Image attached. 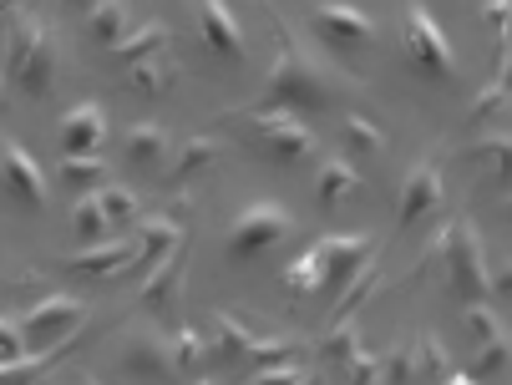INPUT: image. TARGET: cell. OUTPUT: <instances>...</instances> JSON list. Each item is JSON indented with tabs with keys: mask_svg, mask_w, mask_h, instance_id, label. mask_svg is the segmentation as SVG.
<instances>
[{
	"mask_svg": "<svg viewBox=\"0 0 512 385\" xmlns=\"http://www.w3.org/2000/svg\"><path fill=\"white\" fill-rule=\"evenodd\" d=\"M295 234V213L284 203H249L229 228V259H254Z\"/></svg>",
	"mask_w": 512,
	"mask_h": 385,
	"instance_id": "5b68a950",
	"label": "cell"
},
{
	"mask_svg": "<svg viewBox=\"0 0 512 385\" xmlns=\"http://www.w3.org/2000/svg\"><path fill=\"white\" fill-rule=\"evenodd\" d=\"M21 355H26V340H21L16 315H0V360H21Z\"/></svg>",
	"mask_w": 512,
	"mask_h": 385,
	"instance_id": "ee69618b",
	"label": "cell"
},
{
	"mask_svg": "<svg viewBox=\"0 0 512 385\" xmlns=\"http://www.w3.org/2000/svg\"><path fill=\"white\" fill-rule=\"evenodd\" d=\"M71 228H77L87 244H107V234H112V223H107V213L97 208L92 193H82L77 203H71Z\"/></svg>",
	"mask_w": 512,
	"mask_h": 385,
	"instance_id": "f1b7e54d",
	"label": "cell"
},
{
	"mask_svg": "<svg viewBox=\"0 0 512 385\" xmlns=\"http://www.w3.org/2000/svg\"><path fill=\"white\" fill-rule=\"evenodd\" d=\"M122 76H127V87H132V92H142V97H163V92L178 82V66H173V61L158 51V56H148V61L127 66Z\"/></svg>",
	"mask_w": 512,
	"mask_h": 385,
	"instance_id": "d4e9b609",
	"label": "cell"
},
{
	"mask_svg": "<svg viewBox=\"0 0 512 385\" xmlns=\"http://www.w3.org/2000/svg\"><path fill=\"white\" fill-rule=\"evenodd\" d=\"M41 36H46V21H41V16H16V21H11V51H6L11 71L31 56V46H36ZM11 71H6V76H11Z\"/></svg>",
	"mask_w": 512,
	"mask_h": 385,
	"instance_id": "d6a6232c",
	"label": "cell"
},
{
	"mask_svg": "<svg viewBox=\"0 0 512 385\" xmlns=\"http://www.w3.org/2000/svg\"><path fill=\"white\" fill-rule=\"evenodd\" d=\"M406 56L431 82H452L457 76V51L447 41V26L436 21L421 0H406Z\"/></svg>",
	"mask_w": 512,
	"mask_h": 385,
	"instance_id": "3957f363",
	"label": "cell"
},
{
	"mask_svg": "<svg viewBox=\"0 0 512 385\" xmlns=\"http://www.w3.org/2000/svg\"><path fill=\"white\" fill-rule=\"evenodd\" d=\"M107 137V112L97 102H77L61 117V152L66 158H82V152H97Z\"/></svg>",
	"mask_w": 512,
	"mask_h": 385,
	"instance_id": "9a60e30c",
	"label": "cell"
},
{
	"mask_svg": "<svg viewBox=\"0 0 512 385\" xmlns=\"http://www.w3.org/2000/svg\"><path fill=\"white\" fill-rule=\"evenodd\" d=\"M462 325H467V335H472L477 345H482V340H492V335L502 330V325H497V315L487 310L482 299H477V304H467V315H462Z\"/></svg>",
	"mask_w": 512,
	"mask_h": 385,
	"instance_id": "b9f144b4",
	"label": "cell"
},
{
	"mask_svg": "<svg viewBox=\"0 0 512 385\" xmlns=\"http://www.w3.org/2000/svg\"><path fill=\"white\" fill-rule=\"evenodd\" d=\"M87 36L112 51L127 36V0H97V6L87 11Z\"/></svg>",
	"mask_w": 512,
	"mask_h": 385,
	"instance_id": "484cf974",
	"label": "cell"
},
{
	"mask_svg": "<svg viewBox=\"0 0 512 385\" xmlns=\"http://www.w3.org/2000/svg\"><path fill=\"white\" fill-rule=\"evenodd\" d=\"M173 365H178V375H193V370H203V360H208V340L193 330V325H183L173 340Z\"/></svg>",
	"mask_w": 512,
	"mask_h": 385,
	"instance_id": "4dcf8cb0",
	"label": "cell"
},
{
	"mask_svg": "<svg viewBox=\"0 0 512 385\" xmlns=\"http://www.w3.org/2000/svg\"><path fill=\"white\" fill-rule=\"evenodd\" d=\"M295 355H300L295 340H254L244 360H249L254 370H274V365H295Z\"/></svg>",
	"mask_w": 512,
	"mask_h": 385,
	"instance_id": "e575fe53",
	"label": "cell"
},
{
	"mask_svg": "<svg viewBox=\"0 0 512 385\" xmlns=\"http://www.w3.org/2000/svg\"><path fill=\"white\" fill-rule=\"evenodd\" d=\"M193 385H213V380H193Z\"/></svg>",
	"mask_w": 512,
	"mask_h": 385,
	"instance_id": "816d5d0a",
	"label": "cell"
},
{
	"mask_svg": "<svg viewBox=\"0 0 512 385\" xmlns=\"http://www.w3.org/2000/svg\"><path fill=\"white\" fill-rule=\"evenodd\" d=\"M6 82H11V76H6V71H0V107H6V92H11Z\"/></svg>",
	"mask_w": 512,
	"mask_h": 385,
	"instance_id": "c3c4849f",
	"label": "cell"
},
{
	"mask_svg": "<svg viewBox=\"0 0 512 385\" xmlns=\"http://www.w3.org/2000/svg\"><path fill=\"white\" fill-rule=\"evenodd\" d=\"M82 385H102V380H92V375H87V380H82Z\"/></svg>",
	"mask_w": 512,
	"mask_h": 385,
	"instance_id": "f907efd6",
	"label": "cell"
},
{
	"mask_svg": "<svg viewBox=\"0 0 512 385\" xmlns=\"http://www.w3.org/2000/svg\"><path fill=\"white\" fill-rule=\"evenodd\" d=\"M442 173H436V163H416L411 173H406V183H401V203H396V228L401 234H411V228L426 218V213H436L442 208Z\"/></svg>",
	"mask_w": 512,
	"mask_h": 385,
	"instance_id": "8fae6325",
	"label": "cell"
},
{
	"mask_svg": "<svg viewBox=\"0 0 512 385\" xmlns=\"http://www.w3.org/2000/svg\"><path fill=\"white\" fill-rule=\"evenodd\" d=\"M92 198H97V208L107 213V223H112V228L137 223V213H142V198H137V188H127V183H102Z\"/></svg>",
	"mask_w": 512,
	"mask_h": 385,
	"instance_id": "83f0119b",
	"label": "cell"
},
{
	"mask_svg": "<svg viewBox=\"0 0 512 385\" xmlns=\"http://www.w3.org/2000/svg\"><path fill=\"white\" fill-rule=\"evenodd\" d=\"M355 345H360V325H355V315H350V320H330V330L320 335V355H325L330 365H340Z\"/></svg>",
	"mask_w": 512,
	"mask_h": 385,
	"instance_id": "836d02e7",
	"label": "cell"
},
{
	"mask_svg": "<svg viewBox=\"0 0 512 385\" xmlns=\"http://www.w3.org/2000/svg\"><path fill=\"white\" fill-rule=\"evenodd\" d=\"M11 76H16V87H21L26 97H46V92H51V82H56V41H51V31L31 46V56H26Z\"/></svg>",
	"mask_w": 512,
	"mask_h": 385,
	"instance_id": "d6986e66",
	"label": "cell"
},
{
	"mask_svg": "<svg viewBox=\"0 0 512 385\" xmlns=\"http://www.w3.org/2000/svg\"><path fill=\"white\" fill-rule=\"evenodd\" d=\"M507 132H497V137H477L462 158H472V163H492V168H507Z\"/></svg>",
	"mask_w": 512,
	"mask_h": 385,
	"instance_id": "f35d334b",
	"label": "cell"
},
{
	"mask_svg": "<svg viewBox=\"0 0 512 385\" xmlns=\"http://www.w3.org/2000/svg\"><path fill=\"white\" fill-rule=\"evenodd\" d=\"M122 152H127V163H132L137 173H163V168H168V132H163L158 122H137V127L127 132Z\"/></svg>",
	"mask_w": 512,
	"mask_h": 385,
	"instance_id": "ac0fdd59",
	"label": "cell"
},
{
	"mask_svg": "<svg viewBox=\"0 0 512 385\" xmlns=\"http://www.w3.org/2000/svg\"><path fill=\"white\" fill-rule=\"evenodd\" d=\"M193 11H198V31L203 41L224 56V61H244L249 56V41H244V26L234 16L229 0H193Z\"/></svg>",
	"mask_w": 512,
	"mask_h": 385,
	"instance_id": "7c38bea8",
	"label": "cell"
},
{
	"mask_svg": "<svg viewBox=\"0 0 512 385\" xmlns=\"http://www.w3.org/2000/svg\"><path fill=\"white\" fill-rule=\"evenodd\" d=\"M502 365H507V335L497 330L492 340H482L477 365H472V380H492V375H502Z\"/></svg>",
	"mask_w": 512,
	"mask_h": 385,
	"instance_id": "74e56055",
	"label": "cell"
},
{
	"mask_svg": "<svg viewBox=\"0 0 512 385\" xmlns=\"http://www.w3.org/2000/svg\"><path fill=\"white\" fill-rule=\"evenodd\" d=\"M137 254V234H112V244H92L82 254H71L66 269L71 274H87V279H122V269Z\"/></svg>",
	"mask_w": 512,
	"mask_h": 385,
	"instance_id": "5bb4252c",
	"label": "cell"
},
{
	"mask_svg": "<svg viewBox=\"0 0 512 385\" xmlns=\"http://www.w3.org/2000/svg\"><path fill=\"white\" fill-rule=\"evenodd\" d=\"M355 193H365L360 173H355L345 158H325L320 173H315V203H320V208H340V203L355 198Z\"/></svg>",
	"mask_w": 512,
	"mask_h": 385,
	"instance_id": "44dd1931",
	"label": "cell"
},
{
	"mask_svg": "<svg viewBox=\"0 0 512 385\" xmlns=\"http://www.w3.org/2000/svg\"><path fill=\"white\" fill-rule=\"evenodd\" d=\"M376 249H381V239L371 234V228H355V234H325V239L315 244V254H320V264H325V289H345L350 274H355L365 259H376Z\"/></svg>",
	"mask_w": 512,
	"mask_h": 385,
	"instance_id": "ba28073f",
	"label": "cell"
},
{
	"mask_svg": "<svg viewBox=\"0 0 512 385\" xmlns=\"http://www.w3.org/2000/svg\"><path fill=\"white\" fill-rule=\"evenodd\" d=\"M340 132L355 152H386V132L371 122V117H360V112H345L340 117Z\"/></svg>",
	"mask_w": 512,
	"mask_h": 385,
	"instance_id": "1f68e13d",
	"label": "cell"
},
{
	"mask_svg": "<svg viewBox=\"0 0 512 385\" xmlns=\"http://www.w3.org/2000/svg\"><path fill=\"white\" fill-rule=\"evenodd\" d=\"M325 71L330 66H315L295 41L284 36V51L269 66V92H264V102H254V112H274V107H284V112H320V107H330L335 92L325 82Z\"/></svg>",
	"mask_w": 512,
	"mask_h": 385,
	"instance_id": "6da1fadb",
	"label": "cell"
},
{
	"mask_svg": "<svg viewBox=\"0 0 512 385\" xmlns=\"http://www.w3.org/2000/svg\"><path fill=\"white\" fill-rule=\"evenodd\" d=\"M77 335H82V330H77ZM77 335H66V340H56V345H46V350H31V355H21V360H0V385H36L46 370L61 365V355L77 350Z\"/></svg>",
	"mask_w": 512,
	"mask_h": 385,
	"instance_id": "e0dca14e",
	"label": "cell"
},
{
	"mask_svg": "<svg viewBox=\"0 0 512 385\" xmlns=\"http://www.w3.org/2000/svg\"><path fill=\"white\" fill-rule=\"evenodd\" d=\"M218 152H224V147H218V137H188V142H183V152L173 158V168H168V183H173V188L193 183L203 168H213V163H218Z\"/></svg>",
	"mask_w": 512,
	"mask_h": 385,
	"instance_id": "7402d4cb",
	"label": "cell"
},
{
	"mask_svg": "<svg viewBox=\"0 0 512 385\" xmlns=\"http://www.w3.org/2000/svg\"><path fill=\"white\" fill-rule=\"evenodd\" d=\"M259 335L234 315V310H218L213 315V345H208V355H229V360H244L249 355V345H254Z\"/></svg>",
	"mask_w": 512,
	"mask_h": 385,
	"instance_id": "cb8c5ba5",
	"label": "cell"
},
{
	"mask_svg": "<svg viewBox=\"0 0 512 385\" xmlns=\"http://www.w3.org/2000/svg\"><path fill=\"white\" fill-rule=\"evenodd\" d=\"M11 6H16V0H0V11H11Z\"/></svg>",
	"mask_w": 512,
	"mask_h": 385,
	"instance_id": "681fc988",
	"label": "cell"
},
{
	"mask_svg": "<svg viewBox=\"0 0 512 385\" xmlns=\"http://www.w3.org/2000/svg\"><path fill=\"white\" fill-rule=\"evenodd\" d=\"M183 239H188V234H183V223H178V218H168V213L142 218V223H137V254H132V264H127L122 274H153V269H158Z\"/></svg>",
	"mask_w": 512,
	"mask_h": 385,
	"instance_id": "4fadbf2b",
	"label": "cell"
},
{
	"mask_svg": "<svg viewBox=\"0 0 512 385\" xmlns=\"http://www.w3.org/2000/svg\"><path fill=\"white\" fill-rule=\"evenodd\" d=\"M66 6H71V11H92V6H97V0H66Z\"/></svg>",
	"mask_w": 512,
	"mask_h": 385,
	"instance_id": "7dc6e473",
	"label": "cell"
},
{
	"mask_svg": "<svg viewBox=\"0 0 512 385\" xmlns=\"http://www.w3.org/2000/svg\"><path fill=\"white\" fill-rule=\"evenodd\" d=\"M376 284H381V264H376V259H365V264L350 274V284L340 289V299H335V315H330V320H350V315L360 310V304L376 294Z\"/></svg>",
	"mask_w": 512,
	"mask_h": 385,
	"instance_id": "4316f807",
	"label": "cell"
},
{
	"mask_svg": "<svg viewBox=\"0 0 512 385\" xmlns=\"http://www.w3.org/2000/svg\"><path fill=\"white\" fill-rule=\"evenodd\" d=\"M411 355H416V370H431V375H452V355H447V345L436 340V335H421V340L411 345Z\"/></svg>",
	"mask_w": 512,
	"mask_h": 385,
	"instance_id": "d590c367",
	"label": "cell"
},
{
	"mask_svg": "<svg viewBox=\"0 0 512 385\" xmlns=\"http://www.w3.org/2000/svg\"><path fill=\"white\" fill-rule=\"evenodd\" d=\"M122 365L132 380L142 385H178V365H173V345L153 330V325H137L122 340Z\"/></svg>",
	"mask_w": 512,
	"mask_h": 385,
	"instance_id": "52a82bcc",
	"label": "cell"
},
{
	"mask_svg": "<svg viewBox=\"0 0 512 385\" xmlns=\"http://www.w3.org/2000/svg\"><path fill=\"white\" fill-rule=\"evenodd\" d=\"M56 178H61V188L66 193H97L102 183H107V158H97V152H82V158H61V168H56Z\"/></svg>",
	"mask_w": 512,
	"mask_h": 385,
	"instance_id": "603a6c76",
	"label": "cell"
},
{
	"mask_svg": "<svg viewBox=\"0 0 512 385\" xmlns=\"http://www.w3.org/2000/svg\"><path fill=\"white\" fill-rule=\"evenodd\" d=\"M310 31H315L325 46H335V51H355V46H371V41H376V21L365 16V11H355V6H340V0H330V6H315Z\"/></svg>",
	"mask_w": 512,
	"mask_h": 385,
	"instance_id": "30bf717a",
	"label": "cell"
},
{
	"mask_svg": "<svg viewBox=\"0 0 512 385\" xmlns=\"http://www.w3.org/2000/svg\"><path fill=\"white\" fill-rule=\"evenodd\" d=\"M447 385H482V380H472V375H447Z\"/></svg>",
	"mask_w": 512,
	"mask_h": 385,
	"instance_id": "bcb514c9",
	"label": "cell"
},
{
	"mask_svg": "<svg viewBox=\"0 0 512 385\" xmlns=\"http://www.w3.org/2000/svg\"><path fill=\"white\" fill-rule=\"evenodd\" d=\"M183 269H188V239L148 274V284H142V310H153V315H168L178 294H183Z\"/></svg>",
	"mask_w": 512,
	"mask_h": 385,
	"instance_id": "2e32d148",
	"label": "cell"
},
{
	"mask_svg": "<svg viewBox=\"0 0 512 385\" xmlns=\"http://www.w3.org/2000/svg\"><path fill=\"white\" fill-rule=\"evenodd\" d=\"M254 385H320V380L310 370H300V365H274V370H259Z\"/></svg>",
	"mask_w": 512,
	"mask_h": 385,
	"instance_id": "7bdbcfd3",
	"label": "cell"
},
{
	"mask_svg": "<svg viewBox=\"0 0 512 385\" xmlns=\"http://www.w3.org/2000/svg\"><path fill=\"white\" fill-rule=\"evenodd\" d=\"M0 178H6V193L26 208H46L51 203V188H46V173L31 152L16 142V137H0Z\"/></svg>",
	"mask_w": 512,
	"mask_h": 385,
	"instance_id": "9c48e42d",
	"label": "cell"
},
{
	"mask_svg": "<svg viewBox=\"0 0 512 385\" xmlns=\"http://www.w3.org/2000/svg\"><path fill=\"white\" fill-rule=\"evenodd\" d=\"M381 360V385H406L416 375V355L411 350H391V355H376Z\"/></svg>",
	"mask_w": 512,
	"mask_h": 385,
	"instance_id": "60d3db41",
	"label": "cell"
},
{
	"mask_svg": "<svg viewBox=\"0 0 512 385\" xmlns=\"http://www.w3.org/2000/svg\"><path fill=\"white\" fill-rule=\"evenodd\" d=\"M497 112H507V71H497V82H492L482 97H472V122L497 117Z\"/></svg>",
	"mask_w": 512,
	"mask_h": 385,
	"instance_id": "ab89813d",
	"label": "cell"
},
{
	"mask_svg": "<svg viewBox=\"0 0 512 385\" xmlns=\"http://www.w3.org/2000/svg\"><path fill=\"white\" fill-rule=\"evenodd\" d=\"M249 132L259 142V158H269L279 168H295V163L310 158V152H320L315 132L295 112H284V107H274V112H254L249 107Z\"/></svg>",
	"mask_w": 512,
	"mask_h": 385,
	"instance_id": "277c9868",
	"label": "cell"
},
{
	"mask_svg": "<svg viewBox=\"0 0 512 385\" xmlns=\"http://www.w3.org/2000/svg\"><path fill=\"white\" fill-rule=\"evenodd\" d=\"M87 304L82 299H71V294H46L41 304H31L26 315H16V325H21V340H26V350H46V345H56V340H66V335H77L82 325H87Z\"/></svg>",
	"mask_w": 512,
	"mask_h": 385,
	"instance_id": "8992f818",
	"label": "cell"
},
{
	"mask_svg": "<svg viewBox=\"0 0 512 385\" xmlns=\"http://www.w3.org/2000/svg\"><path fill=\"white\" fill-rule=\"evenodd\" d=\"M168 41H173V26H168V21H148V26L127 31V36L112 46V61L127 71V66H137V61H148V56L168 51Z\"/></svg>",
	"mask_w": 512,
	"mask_h": 385,
	"instance_id": "ffe728a7",
	"label": "cell"
},
{
	"mask_svg": "<svg viewBox=\"0 0 512 385\" xmlns=\"http://www.w3.org/2000/svg\"><path fill=\"white\" fill-rule=\"evenodd\" d=\"M340 365H345V380H350V385H381V360L365 350V345H355Z\"/></svg>",
	"mask_w": 512,
	"mask_h": 385,
	"instance_id": "8d00e7d4",
	"label": "cell"
},
{
	"mask_svg": "<svg viewBox=\"0 0 512 385\" xmlns=\"http://www.w3.org/2000/svg\"><path fill=\"white\" fill-rule=\"evenodd\" d=\"M482 16H487V26H492V31L507 41V21H512V6H507V0H492V6H487Z\"/></svg>",
	"mask_w": 512,
	"mask_h": 385,
	"instance_id": "f6af8a7d",
	"label": "cell"
},
{
	"mask_svg": "<svg viewBox=\"0 0 512 385\" xmlns=\"http://www.w3.org/2000/svg\"><path fill=\"white\" fill-rule=\"evenodd\" d=\"M284 289H289V294H315V289H325V264H320L315 249H305L295 264L284 269Z\"/></svg>",
	"mask_w": 512,
	"mask_h": 385,
	"instance_id": "f546056e",
	"label": "cell"
},
{
	"mask_svg": "<svg viewBox=\"0 0 512 385\" xmlns=\"http://www.w3.org/2000/svg\"><path fill=\"white\" fill-rule=\"evenodd\" d=\"M431 254H442L447 259V274H452V289L467 299V304H477V299H487V279H492V269H487V254H482V234L472 228V218H452V228L442 234V244H436Z\"/></svg>",
	"mask_w": 512,
	"mask_h": 385,
	"instance_id": "7a4b0ae2",
	"label": "cell"
}]
</instances>
